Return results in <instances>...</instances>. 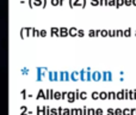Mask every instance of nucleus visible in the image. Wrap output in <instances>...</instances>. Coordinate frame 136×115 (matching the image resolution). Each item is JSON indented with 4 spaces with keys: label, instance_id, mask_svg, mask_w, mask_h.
Listing matches in <instances>:
<instances>
[{
    "label": "nucleus",
    "instance_id": "f257e3e1",
    "mask_svg": "<svg viewBox=\"0 0 136 115\" xmlns=\"http://www.w3.org/2000/svg\"><path fill=\"white\" fill-rule=\"evenodd\" d=\"M101 80H104V82H111V80H112V72L111 71L101 72Z\"/></svg>",
    "mask_w": 136,
    "mask_h": 115
},
{
    "label": "nucleus",
    "instance_id": "f03ea898",
    "mask_svg": "<svg viewBox=\"0 0 136 115\" xmlns=\"http://www.w3.org/2000/svg\"><path fill=\"white\" fill-rule=\"evenodd\" d=\"M91 77H92V80L93 82H99L101 80V72H98V71H94L91 73Z\"/></svg>",
    "mask_w": 136,
    "mask_h": 115
},
{
    "label": "nucleus",
    "instance_id": "7ed1b4c3",
    "mask_svg": "<svg viewBox=\"0 0 136 115\" xmlns=\"http://www.w3.org/2000/svg\"><path fill=\"white\" fill-rule=\"evenodd\" d=\"M86 3H87V0H77L74 6H80V7L84 8V7H86Z\"/></svg>",
    "mask_w": 136,
    "mask_h": 115
},
{
    "label": "nucleus",
    "instance_id": "20e7f679",
    "mask_svg": "<svg viewBox=\"0 0 136 115\" xmlns=\"http://www.w3.org/2000/svg\"><path fill=\"white\" fill-rule=\"evenodd\" d=\"M70 79L74 80V82L79 80L80 79V73H79V72H73V73L70 74Z\"/></svg>",
    "mask_w": 136,
    "mask_h": 115
},
{
    "label": "nucleus",
    "instance_id": "39448f33",
    "mask_svg": "<svg viewBox=\"0 0 136 115\" xmlns=\"http://www.w3.org/2000/svg\"><path fill=\"white\" fill-rule=\"evenodd\" d=\"M67 99H68V102H72V103H73L74 101H75V92H68Z\"/></svg>",
    "mask_w": 136,
    "mask_h": 115
},
{
    "label": "nucleus",
    "instance_id": "423d86ee",
    "mask_svg": "<svg viewBox=\"0 0 136 115\" xmlns=\"http://www.w3.org/2000/svg\"><path fill=\"white\" fill-rule=\"evenodd\" d=\"M130 36H131V29H124L123 30V37H130Z\"/></svg>",
    "mask_w": 136,
    "mask_h": 115
},
{
    "label": "nucleus",
    "instance_id": "0eeeda50",
    "mask_svg": "<svg viewBox=\"0 0 136 115\" xmlns=\"http://www.w3.org/2000/svg\"><path fill=\"white\" fill-rule=\"evenodd\" d=\"M99 99H103V101L108 99V92L106 91H100L99 92Z\"/></svg>",
    "mask_w": 136,
    "mask_h": 115
},
{
    "label": "nucleus",
    "instance_id": "6e6552de",
    "mask_svg": "<svg viewBox=\"0 0 136 115\" xmlns=\"http://www.w3.org/2000/svg\"><path fill=\"white\" fill-rule=\"evenodd\" d=\"M129 99H136V90H129Z\"/></svg>",
    "mask_w": 136,
    "mask_h": 115
},
{
    "label": "nucleus",
    "instance_id": "1a4fd4ad",
    "mask_svg": "<svg viewBox=\"0 0 136 115\" xmlns=\"http://www.w3.org/2000/svg\"><path fill=\"white\" fill-rule=\"evenodd\" d=\"M116 99H124V94H123V90L122 91H118V92H116Z\"/></svg>",
    "mask_w": 136,
    "mask_h": 115
},
{
    "label": "nucleus",
    "instance_id": "9d476101",
    "mask_svg": "<svg viewBox=\"0 0 136 115\" xmlns=\"http://www.w3.org/2000/svg\"><path fill=\"white\" fill-rule=\"evenodd\" d=\"M108 98L109 99H116V92L115 91H109L108 92Z\"/></svg>",
    "mask_w": 136,
    "mask_h": 115
},
{
    "label": "nucleus",
    "instance_id": "9b49d317",
    "mask_svg": "<svg viewBox=\"0 0 136 115\" xmlns=\"http://www.w3.org/2000/svg\"><path fill=\"white\" fill-rule=\"evenodd\" d=\"M68 34H69L70 36H77V35H78V29H77V28H72L69 31H68Z\"/></svg>",
    "mask_w": 136,
    "mask_h": 115
},
{
    "label": "nucleus",
    "instance_id": "f8f14e48",
    "mask_svg": "<svg viewBox=\"0 0 136 115\" xmlns=\"http://www.w3.org/2000/svg\"><path fill=\"white\" fill-rule=\"evenodd\" d=\"M91 97H92V99H94V101L99 99V92H98V91H93L92 94H91Z\"/></svg>",
    "mask_w": 136,
    "mask_h": 115
},
{
    "label": "nucleus",
    "instance_id": "ddd939ff",
    "mask_svg": "<svg viewBox=\"0 0 136 115\" xmlns=\"http://www.w3.org/2000/svg\"><path fill=\"white\" fill-rule=\"evenodd\" d=\"M100 36L101 37H108V36H109V30H108V29L100 30Z\"/></svg>",
    "mask_w": 136,
    "mask_h": 115
},
{
    "label": "nucleus",
    "instance_id": "4468645a",
    "mask_svg": "<svg viewBox=\"0 0 136 115\" xmlns=\"http://www.w3.org/2000/svg\"><path fill=\"white\" fill-rule=\"evenodd\" d=\"M94 115H104V110L101 108H96L94 109Z\"/></svg>",
    "mask_w": 136,
    "mask_h": 115
},
{
    "label": "nucleus",
    "instance_id": "2eb2a0df",
    "mask_svg": "<svg viewBox=\"0 0 136 115\" xmlns=\"http://www.w3.org/2000/svg\"><path fill=\"white\" fill-rule=\"evenodd\" d=\"M122 6H124V0H116V7L119 8Z\"/></svg>",
    "mask_w": 136,
    "mask_h": 115
},
{
    "label": "nucleus",
    "instance_id": "dca6fc26",
    "mask_svg": "<svg viewBox=\"0 0 136 115\" xmlns=\"http://www.w3.org/2000/svg\"><path fill=\"white\" fill-rule=\"evenodd\" d=\"M87 97H88L87 92H85V91H81V92H80V99L85 101V99H87Z\"/></svg>",
    "mask_w": 136,
    "mask_h": 115
},
{
    "label": "nucleus",
    "instance_id": "f3484780",
    "mask_svg": "<svg viewBox=\"0 0 136 115\" xmlns=\"http://www.w3.org/2000/svg\"><path fill=\"white\" fill-rule=\"evenodd\" d=\"M108 6H110V7H116V0H108Z\"/></svg>",
    "mask_w": 136,
    "mask_h": 115
},
{
    "label": "nucleus",
    "instance_id": "a211bd4d",
    "mask_svg": "<svg viewBox=\"0 0 136 115\" xmlns=\"http://www.w3.org/2000/svg\"><path fill=\"white\" fill-rule=\"evenodd\" d=\"M109 37H116V30L115 29H109Z\"/></svg>",
    "mask_w": 136,
    "mask_h": 115
},
{
    "label": "nucleus",
    "instance_id": "6ab92c4d",
    "mask_svg": "<svg viewBox=\"0 0 136 115\" xmlns=\"http://www.w3.org/2000/svg\"><path fill=\"white\" fill-rule=\"evenodd\" d=\"M116 37H123V30L122 29H117L116 30Z\"/></svg>",
    "mask_w": 136,
    "mask_h": 115
},
{
    "label": "nucleus",
    "instance_id": "aec40b11",
    "mask_svg": "<svg viewBox=\"0 0 136 115\" xmlns=\"http://www.w3.org/2000/svg\"><path fill=\"white\" fill-rule=\"evenodd\" d=\"M106 115H115V109L113 108H108L106 109Z\"/></svg>",
    "mask_w": 136,
    "mask_h": 115
},
{
    "label": "nucleus",
    "instance_id": "412c9836",
    "mask_svg": "<svg viewBox=\"0 0 136 115\" xmlns=\"http://www.w3.org/2000/svg\"><path fill=\"white\" fill-rule=\"evenodd\" d=\"M115 115H123V109L116 108V109H115Z\"/></svg>",
    "mask_w": 136,
    "mask_h": 115
},
{
    "label": "nucleus",
    "instance_id": "4be33fe9",
    "mask_svg": "<svg viewBox=\"0 0 136 115\" xmlns=\"http://www.w3.org/2000/svg\"><path fill=\"white\" fill-rule=\"evenodd\" d=\"M89 4L92 6H99V0H89Z\"/></svg>",
    "mask_w": 136,
    "mask_h": 115
},
{
    "label": "nucleus",
    "instance_id": "5701e85b",
    "mask_svg": "<svg viewBox=\"0 0 136 115\" xmlns=\"http://www.w3.org/2000/svg\"><path fill=\"white\" fill-rule=\"evenodd\" d=\"M123 94H124V99H129V90L128 89H123Z\"/></svg>",
    "mask_w": 136,
    "mask_h": 115
},
{
    "label": "nucleus",
    "instance_id": "b1692460",
    "mask_svg": "<svg viewBox=\"0 0 136 115\" xmlns=\"http://www.w3.org/2000/svg\"><path fill=\"white\" fill-rule=\"evenodd\" d=\"M123 115H131V110L129 108H124L123 109Z\"/></svg>",
    "mask_w": 136,
    "mask_h": 115
},
{
    "label": "nucleus",
    "instance_id": "393cba45",
    "mask_svg": "<svg viewBox=\"0 0 136 115\" xmlns=\"http://www.w3.org/2000/svg\"><path fill=\"white\" fill-rule=\"evenodd\" d=\"M94 109L96 108H87V115H94Z\"/></svg>",
    "mask_w": 136,
    "mask_h": 115
},
{
    "label": "nucleus",
    "instance_id": "a878e982",
    "mask_svg": "<svg viewBox=\"0 0 136 115\" xmlns=\"http://www.w3.org/2000/svg\"><path fill=\"white\" fill-rule=\"evenodd\" d=\"M77 36H79V37H84V36H85V31H84L82 29H80V30H78V35Z\"/></svg>",
    "mask_w": 136,
    "mask_h": 115
},
{
    "label": "nucleus",
    "instance_id": "bb28decb",
    "mask_svg": "<svg viewBox=\"0 0 136 115\" xmlns=\"http://www.w3.org/2000/svg\"><path fill=\"white\" fill-rule=\"evenodd\" d=\"M99 5L100 6H108V0H99Z\"/></svg>",
    "mask_w": 136,
    "mask_h": 115
},
{
    "label": "nucleus",
    "instance_id": "cd10ccee",
    "mask_svg": "<svg viewBox=\"0 0 136 115\" xmlns=\"http://www.w3.org/2000/svg\"><path fill=\"white\" fill-rule=\"evenodd\" d=\"M125 6H132V0H124Z\"/></svg>",
    "mask_w": 136,
    "mask_h": 115
},
{
    "label": "nucleus",
    "instance_id": "c85d7f7f",
    "mask_svg": "<svg viewBox=\"0 0 136 115\" xmlns=\"http://www.w3.org/2000/svg\"><path fill=\"white\" fill-rule=\"evenodd\" d=\"M88 37H94V29H89V31H88Z\"/></svg>",
    "mask_w": 136,
    "mask_h": 115
},
{
    "label": "nucleus",
    "instance_id": "c756f323",
    "mask_svg": "<svg viewBox=\"0 0 136 115\" xmlns=\"http://www.w3.org/2000/svg\"><path fill=\"white\" fill-rule=\"evenodd\" d=\"M100 36V30L99 29H96L94 30V37H99Z\"/></svg>",
    "mask_w": 136,
    "mask_h": 115
},
{
    "label": "nucleus",
    "instance_id": "7c9ffc66",
    "mask_svg": "<svg viewBox=\"0 0 136 115\" xmlns=\"http://www.w3.org/2000/svg\"><path fill=\"white\" fill-rule=\"evenodd\" d=\"M77 114L78 115H84V109H82V108H78V109H77Z\"/></svg>",
    "mask_w": 136,
    "mask_h": 115
},
{
    "label": "nucleus",
    "instance_id": "2f4dec72",
    "mask_svg": "<svg viewBox=\"0 0 136 115\" xmlns=\"http://www.w3.org/2000/svg\"><path fill=\"white\" fill-rule=\"evenodd\" d=\"M77 99H80V91H79V90L75 91V101H77Z\"/></svg>",
    "mask_w": 136,
    "mask_h": 115
},
{
    "label": "nucleus",
    "instance_id": "473e14b6",
    "mask_svg": "<svg viewBox=\"0 0 136 115\" xmlns=\"http://www.w3.org/2000/svg\"><path fill=\"white\" fill-rule=\"evenodd\" d=\"M67 34H68V31H67V29H66V28H63L62 30H61V35H62V36H66Z\"/></svg>",
    "mask_w": 136,
    "mask_h": 115
},
{
    "label": "nucleus",
    "instance_id": "72a5a7b5",
    "mask_svg": "<svg viewBox=\"0 0 136 115\" xmlns=\"http://www.w3.org/2000/svg\"><path fill=\"white\" fill-rule=\"evenodd\" d=\"M63 115H70V110L69 109H65L63 110Z\"/></svg>",
    "mask_w": 136,
    "mask_h": 115
},
{
    "label": "nucleus",
    "instance_id": "f704fd0d",
    "mask_svg": "<svg viewBox=\"0 0 136 115\" xmlns=\"http://www.w3.org/2000/svg\"><path fill=\"white\" fill-rule=\"evenodd\" d=\"M87 106H84V107H82V109H84V115H87Z\"/></svg>",
    "mask_w": 136,
    "mask_h": 115
},
{
    "label": "nucleus",
    "instance_id": "c9c22d12",
    "mask_svg": "<svg viewBox=\"0 0 136 115\" xmlns=\"http://www.w3.org/2000/svg\"><path fill=\"white\" fill-rule=\"evenodd\" d=\"M70 114H72V115H78V114H77V109H75V108H74V109H72V110H70Z\"/></svg>",
    "mask_w": 136,
    "mask_h": 115
},
{
    "label": "nucleus",
    "instance_id": "e433bc0d",
    "mask_svg": "<svg viewBox=\"0 0 136 115\" xmlns=\"http://www.w3.org/2000/svg\"><path fill=\"white\" fill-rule=\"evenodd\" d=\"M55 98H61V94H60V92H56V94H55Z\"/></svg>",
    "mask_w": 136,
    "mask_h": 115
},
{
    "label": "nucleus",
    "instance_id": "4c0bfd02",
    "mask_svg": "<svg viewBox=\"0 0 136 115\" xmlns=\"http://www.w3.org/2000/svg\"><path fill=\"white\" fill-rule=\"evenodd\" d=\"M75 1H77V0H69V4H70V6H72V7L74 6V4H75Z\"/></svg>",
    "mask_w": 136,
    "mask_h": 115
},
{
    "label": "nucleus",
    "instance_id": "58836bf2",
    "mask_svg": "<svg viewBox=\"0 0 136 115\" xmlns=\"http://www.w3.org/2000/svg\"><path fill=\"white\" fill-rule=\"evenodd\" d=\"M63 75H65V79L66 80L69 79V74H68V73H63Z\"/></svg>",
    "mask_w": 136,
    "mask_h": 115
},
{
    "label": "nucleus",
    "instance_id": "ea45409f",
    "mask_svg": "<svg viewBox=\"0 0 136 115\" xmlns=\"http://www.w3.org/2000/svg\"><path fill=\"white\" fill-rule=\"evenodd\" d=\"M130 110H131V115H136V108H132Z\"/></svg>",
    "mask_w": 136,
    "mask_h": 115
},
{
    "label": "nucleus",
    "instance_id": "a19ab883",
    "mask_svg": "<svg viewBox=\"0 0 136 115\" xmlns=\"http://www.w3.org/2000/svg\"><path fill=\"white\" fill-rule=\"evenodd\" d=\"M67 95H68V92H63V94H62V98H67Z\"/></svg>",
    "mask_w": 136,
    "mask_h": 115
},
{
    "label": "nucleus",
    "instance_id": "79ce46f5",
    "mask_svg": "<svg viewBox=\"0 0 136 115\" xmlns=\"http://www.w3.org/2000/svg\"><path fill=\"white\" fill-rule=\"evenodd\" d=\"M132 6H136V0H132Z\"/></svg>",
    "mask_w": 136,
    "mask_h": 115
},
{
    "label": "nucleus",
    "instance_id": "37998d69",
    "mask_svg": "<svg viewBox=\"0 0 136 115\" xmlns=\"http://www.w3.org/2000/svg\"><path fill=\"white\" fill-rule=\"evenodd\" d=\"M134 35H135V36H136V30H135V31H134Z\"/></svg>",
    "mask_w": 136,
    "mask_h": 115
}]
</instances>
